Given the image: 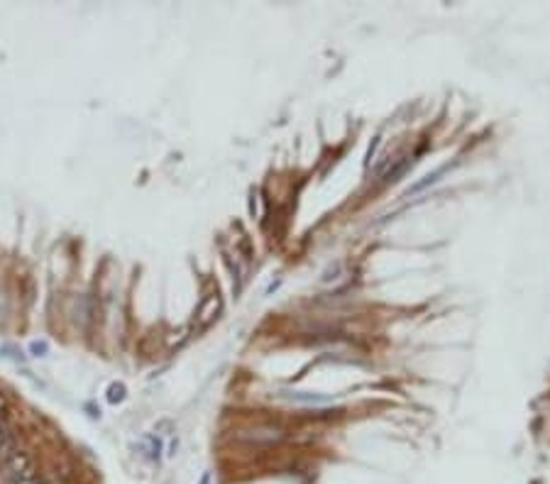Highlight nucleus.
<instances>
[{"label":"nucleus","instance_id":"0eeeda50","mask_svg":"<svg viewBox=\"0 0 550 484\" xmlns=\"http://www.w3.org/2000/svg\"><path fill=\"white\" fill-rule=\"evenodd\" d=\"M218 306H221V301H218V299H211V301H208L206 306H203V311H201L203 321H208V318H213L211 313H213V311H218Z\"/></svg>","mask_w":550,"mask_h":484},{"label":"nucleus","instance_id":"9b49d317","mask_svg":"<svg viewBox=\"0 0 550 484\" xmlns=\"http://www.w3.org/2000/svg\"><path fill=\"white\" fill-rule=\"evenodd\" d=\"M8 484H23V482H15V480H8Z\"/></svg>","mask_w":550,"mask_h":484},{"label":"nucleus","instance_id":"423d86ee","mask_svg":"<svg viewBox=\"0 0 550 484\" xmlns=\"http://www.w3.org/2000/svg\"><path fill=\"white\" fill-rule=\"evenodd\" d=\"M0 355H3V358H10V360H23V353L15 350L13 345H3V348H0Z\"/></svg>","mask_w":550,"mask_h":484},{"label":"nucleus","instance_id":"39448f33","mask_svg":"<svg viewBox=\"0 0 550 484\" xmlns=\"http://www.w3.org/2000/svg\"><path fill=\"white\" fill-rule=\"evenodd\" d=\"M30 353L35 355V358H45V355L49 353V345H47L45 340H42V343L40 340H35V343L30 345Z\"/></svg>","mask_w":550,"mask_h":484},{"label":"nucleus","instance_id":"9d476101","mask_svg":"<svg viewBox=\"0 0 550 484\" xmlns=\"http://www.w3.org/2000/svg\"><path fill=\"white\" fill-rule=\"evenodd\" d=\"M201 484H208V475H206V477H203V480H201Z\"/></svg>","mask_w":550,"mask_h":484},{"label":"nucleus","instance_id":"f257e3e1","mask_svg":"<svg viewBox=\"0 0 550 484\" xmlns=\"http://www.w3.org/2000/svg\"><path fill=\"white\" fill-rule=\"evenodd\" d=\"M5 470V480H15V482H32L35 480V465H32V457L23 450H15L8 460L3 462Z\"/></svg>","mask_w":550,"mask_h":484},{"label":"nucleus","instance_id":"20e7f679","mask_svg":"<svg viewBox=\"0 0 550 484\" xmlns=\"http://www.w3.org/2000/svg\"><path fill=\"white\" fill-rule=\"evenodd\" d=\"M125 399V386L122 384H110V389H108V401L110 403H117V401H122Z\"/></svg>","mask_w":550,"mask_h":484},{"label":"nucleus","instance_id":"6e6552de","mask_svg":"<svg viewBox=\"0 0 550 484\" xmlns=\"http://www.w3.org/2000/svg\"><path fill=\"white\" fill-rule=\"evenodd\" d=\"M5 413H8V399H5V394L0 391V421L5 418Z\"/></svg>","mask_w":550,"mask_h":484},{"label":"nucleus","instance_id":"f03ea898","mask_svg":"<svg viewBox=\"0 0 550 484\" xmlns=\"http://www.w3.org/2000/svg\"><path fill=\"white\" fill-rule=\"evenodd\" d=\"M15 450H20L18 443H15L13 433H8V430H5V433L0 435V465H3V462L8 460V457L13 455Z\"/></svg>","mask_w":550,"mask_h":484},{"label":"nucleus","instance_id":"1a4fd4ad","mask_svg":"<svg viewBox=\"0 0 550 484\" xmlns=\"http://www.w3.org/2000/svg\"><path fill=\"white\" fill-rule=\"evenodd\" d=\"M32 484H45V482H42V480H37V477H35V480H32Z\"/></svg>","mask_w":550,"mask_h":484},{"label":"nucleus","instance_id":"7ed1b4c3","mask_svg":"<svg viewBox=\"0 0 550 484\" xmlns=\"http://www.w3.org/2000/svg\"><path fill=\"white\" fill-rule=\"evenodd\" d=\"M443 172H445V169H438V172H433V174H428V177H426V179H423V182H421V184L411 186V189H409V194H416V191L426 189V186H428V184H435V182H438V177H440V174H443Z\"/></svg>","mask_w":550,"mask_h":484}]
</instances>
